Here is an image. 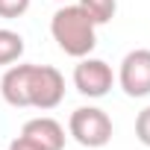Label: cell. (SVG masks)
<instances>
[{
    "mask_svg": "<svg viewBox=\"0 0 150 150\" xmlns=\"http://www.w3.org/2000/svg\"><path fill=\"white\" fill-rule=\"evenodd\" d=\"M135 138H138L144 147H150V106H144V109L135 115Z\"/></svg>",
    "mask_w": 150,
    "mask_h": 150,
    "instance_id": "cell-10",
    "label": "cell"
},
{
    "mask_svg": "<svg viewBox=\"0 0 150 150\" xmlns=\"http://www.w3.org/2000/svg\"><path fill=\"white\" fill-rule=\"evenodd\" d=\"M0 94L12 109L50 112L65 100V77L53 65H9L0 77Z\"/></svg>",
    "mask_w": 150,
    "mask_h": 150,
    "instance_id": "cell-1",
    "label": "cell"
},
{
    "mask_svg": "<svg viewBox=\"0 0 150 150\" xmlns=\"http://www.w3.org/2000/svg\"><path fill=\"white\" fill-rule=\"evenodd\" d=\"M65 138V127L56 118L38 115L21 127V135L9 144V150H62Z\"/></svg>",
    "mask_w": 150,
    "mask_h": 150,
    "instance_id": "cell-4",
    "label": "cell"
},
{
    "mask_svg": "<svg viewBox=\"0 0 150 150\" xmlns=\"http://www.w3.org/2000/svg\"><path fill=\"white\" fill-rule=\"evenodd\" d=\"M50 35L65 56L83 59L97 47V24L80 3H65L50 18Z\"/></svg>",
    "mask_w": 150,
    "mask_h": 150,
    "instance_id": "cell-2",
    "label": "cell"
},
{
    "mask_svg": "<svg viewBox=\"0 0 150 150\" xmlns=\"http://www.w3.org/2000/svg\"><path fill=\"white\" fill-rule=\"evenodd\" d=\"M68 135L83 147H106L112 141V118L100 106H80L68 118Z\"/></svg>",
    "mask_w": 150,
    "mask_h": 150,
    "instance_id": "cell-3",
    "label": "cell"
},
{
    "mask_svg": "<svg viewBox=\"0 0 150 150\" xmlns=\"http://www.w3.org/2000/svg\"><path fill=\"white\" fill-rule=\"evenodd\" d=\"M80 6L91 15V21L100 27V24H109L118 12V0H80Z\"/></svg>",
    "mask_w": 150,
    "mask_h": 150,
    "instance_id": "cell-8",
    "label": "cell"
},
{
    "mask_svg": "<svg viewBox=\"0 0 150 150\" xmlns=\"http://www.w3.org/2000/svg\"><path fill=\"white\" fill-rule=\"evenodd\" d=\"M59 3H68V0H59Z\"/></svg>",
    "mask_w": 150,
    "mask_h": 150,
    "instance_id": "cell-11",
    "label": "cell"
},
{
    "mask_svg": "<svg viewBox=\"0 0 150 150\" xmlns=\"http://www.w3.org/2000/svg\"><path fill=\"white\" fill-rule=\"evenodd\" d=\"M24 35L15 33V30H6L0 27V65H15L21 56H24Z\"/></svg>",
    "mask_w": 150,
    "mask_h": 150,
    "instance_id": "cell-7",
    "label": "cell"
},
{
    "mask_svg": "<svg viewBox=\"0 0 150 150\" xmlns=\"http://www.w3.org/2000/svg\"><path fill=\"white\" fill-rule=\"evenodd\" d=\"M118 86L124 88L127 97H147L150 94V50L147 47L129 50L121 59Z\"/></svg>",
    "mask_w": 150,
    "mask_h": 150,
    "instance_id": "cell-6",
    "label": "cell"
},
{
    "mask_svg": "<svg viewBox=\"0 0 150 150\" xmlns=\"http://www.w3.org/2000/svg\"><path fill=\"white\" fill-rule=\"evenodd\" d=\"M27 9H30V0H0V18H6V21L27 15Z\"/></svg>",
    "mask_w": 150,
    "mask_h": 150,
    "instance_id": "cell-9",
    "label": "cell"
},
{
    "mask_svg": "<svg viewBox=\"0 0 150 150\" xmlns=\"http://www.w3.org/2000/svg\"><path fill=\"white\" fill-rule=\"evenodd\" d=\"M115 86V74L109 68V62L94 59V56H83L80 65L74 68V88L83 97H106Z\"/></svg>",
    "mask_w": 150,
    "mask_h": 150,
    "instance_id": "cell-5",
    "label": "cell"
}]
</instances>
